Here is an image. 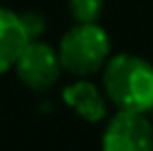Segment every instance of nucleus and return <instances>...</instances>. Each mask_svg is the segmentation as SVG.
I'll return each mask as SVG.
<instances>
[{
  "mask_svg": "<svg viewBox=\"0 0 153 151\" xmlns=\"http://www.w3.org/2000/svg\"><path fill=\"white\" fill-rule=\"evenodd\" d=\"M104 0H69V13L76 22H98Z\"/></svg>",
  "mask_w": 153,
  "mask_h": 151,
  "instance_id": "obj_7",
  "label": "nucleus"
},
{
  "mask_svg": "<svg viewBox=\"0 0 153 151\" xmlns=\"http://www.w3.org/2000/svg\"><path fill=\"white\" fill-rule=\"evenodd\" d=\"M102 151H153V120L146 113L118 109L102 131Z\"/></svg>",
  "mask_w": 153,
  "mask_h": 151,
  "instance_id": "obj_3",
  "label": "nucleus"
},
{
  "mask_svg": "<svg viewBox=\"0 0 153 151\" xmlns=\"http://www.w3.org/2000/svg\"><path fill=\"white\" fill-rule=\"evenodd\" d=\"M104 93L87 78H78L76 82L62 89V102L78 113L84 122L98 124L107 118V100Z\"/></svg>",
  "mask_w": 153,
  "mask_h": 151,
  "instance_id": "obj_5",
  "label": "nucleus"
},
{
  "mask_svg": "<svg viewBox=\"0 0 153 151\" xmlns=\"http://www.w3.org/2000/svg\"><path fill=\"white\" fill-rule=\"evenodd\" d=\"M58 56L65 71L76 78H89L102 71L111 58V38L98 22H76L60 38Z\"/></svg>",
  "mask_w": 153,
  "mask_h": 151,
  "instance_id": "obj_2",
  "label": "nucleus"
},
{
  "mask_svg": "<svg viewBox=\"0 0 153 151\" xmlns=\"http://www.w3.org/2000/svg\"><path fill=\"white\" fill-rule=\"evenodd\" d=\"M151 113H153V111H151Z\"/></svg>",
  "mask_w": 153,
  "mask_h": 151,
  "instance_id": "obj_9",
  "label": "nucleus"
},
{
  "mask_svg": "<svg viewBox=\"0 0 153 151\" xmlns=\"http://www.w3.org/2000/svg\"><path fill=\"white\" fill-rule=\"evenodd\" d=\"M102 89L124 111H153V65L135 54H115L102 67Z\"/></svg>",
  "mask_w": 153,
  "mask_h": 151,
  "instance_id": "obj_1",
  "label": "nucleus"
},
{
  "mask_svg": "<svg viewBox=\"0 0 153 151\" xmlns=\"http://www.w3.org/2000/svg\"><path fill=\"white\" fill-rule=\"evenodd\" d=\"M16 74L20 82L29 87L31 91H47L58 82V78L65 69L60 65L58 49L45 40H31L22 56L16 62Z\"/></svg>",
  "mask_w": 153,
  "mask_h": 151,
  "instance_id": "obj_4",
  "label": "nucleus"
},
{
  "mask_svg": "<svg viewBox=\"0 0 153 151\" xmlns=\"http://www.w3.org/2000/svg\"><path fill=\"white\" fill-rule=\"evenodd\" d=\"M31 42L20 13L9 7H0V76L11 71L18 58Z\"/></svg>",
  "mask_w": 153,
  "mask_h": 151,
  "instance_id": "obj_6",
  "label": "nucleus"
},
{
  "mask_svg": "<svg viewBox=\"0 0 153 151\" xmlns=\"http://www.w3.org/2000/svg\"><path fill=\"white\" fill-rule=\"evenodd\" d=\"M25 22V29H27L29 38L31 40H40V36L45 33V18L38 11H27V13H20Z\"/></svg>",
  "mask_w": 153,
  "mask_h": 151,
  "instance_id": "obj_8",
  "label": "nucleus"
}]
</instances>
